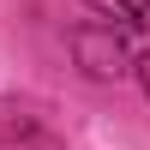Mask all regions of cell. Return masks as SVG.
Here are the masks:
<instances>
[{
  "label": "cell",
  "mask_w": 150,
  "mask_h": 150,
  "mask_svg": "<svg viewBox=\"0 0 150 150\" xmlns=\"http://www.w3.org/2000/svg\"><path fill=\"white\" fill-rule=\"evenodd\" d=\"M66 48H72V60H78L90 78H126L138 60L126 54V42H120V24H78V30L66 36Z\"/></svg>",
  "instance_id": "obj_1"
},
{
  "label": "cell",
  "mask_w": 150,
  "mask_h": 150,
  "mask_svg": "<svg viewBox=\"0 0 150 150\" xmlns=\"http://www.w3.org/2000/svg\"><path fill=\"white\" fill-rule=\"evenodd\" d=\"M84 6L120 30H150V0H84Z\"/></svg>",
  "instance_id": "obj_2"
},
{
  "label": "cell",
  "mask_w": 150,
  "mask_h": 150,
  "mask_svg": "<svg viewBox=\"0 0 150 150\" xmlns=\"http://www.w3.org/2000/svg\"><path fill=\"white\" fill-rule=\"evenodd\" d=\"M132 72H138V84H144V96H150V54H138V66H132Z\"/></svg>",
  "instance_id": "obj_3"
}]
</instances>
